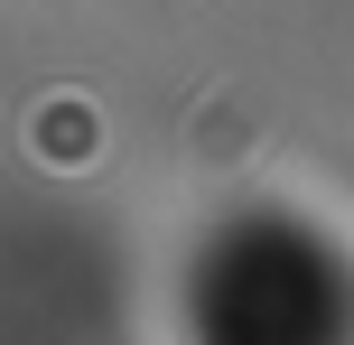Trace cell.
I'll use <instances>...</instances> for the list:
<instances>
[{"instance_id":"1","label":"cell","mask_w":354,"mask_h":345,"mask_svg":"<svg viewBox=\"0 0 354 345\" xmlns=\"http://www.w3.org/2000/svg\"><path fill=\"white\" fill-rule=\"evenodd\" d=\"M93 149H103V112H93L84 93H56V103H37V159L75 168V159H93Z\"/></svg>"}]
</instances>
